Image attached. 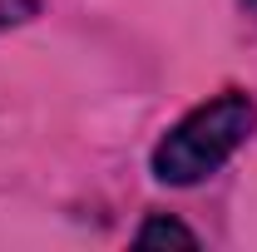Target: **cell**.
<instances>
[{
    "instance_id": "1",
    "label": "cell",
    "mask_w": 257,
    "mask_h": 252,
    "mask_svg": "<svg viewBox=\"0 0 257 252\" xmlns=\"http://www.w3.org/2000/svg\"><path fill=\"white\" fill-rule=\"evenodd\" d=\"M257 129V104L237 89L198 104L193 114H183L154 149V178L173 183V188H193L203 178H213L227 158L247 144V134Z\"/></svg>"
},
{
    "instance_id": "2",
    "label": "cell",
    "mask_w": 257,
    "mask_h": 252,
    "mask_svg": "<svg viewBox=\"0 0 257 252\" xmlns=\"http://www.w3.org/2000/svg\"><path fill=\"white\" fill-rule=\"evenodd\" d=\"M134 242H139V247H168V242H178V247H198V237H193L183 222H173V218H149L144 227H139Z\"/></svg>"
}]
</instances>
